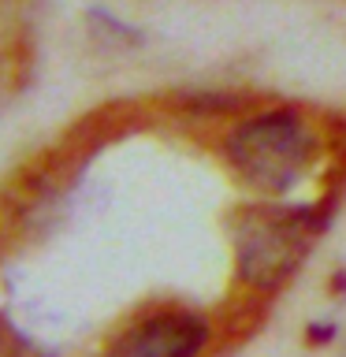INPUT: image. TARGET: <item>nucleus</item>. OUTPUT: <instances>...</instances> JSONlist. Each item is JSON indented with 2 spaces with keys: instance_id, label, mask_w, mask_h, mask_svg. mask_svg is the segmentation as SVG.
<instances>
[{
  "instance_id": "7ed1b4c3",
  "label": "nucleus",
  "mask_w": 346,
  "mask_h": 357,
  "mask_svg": "<svg viewBox=\"0 0 346 357\" xmlns=\"http://www.w3.org/2000/svg\"><path fill=\"white\" fill-rule=\"evenodd\" d=\"M209 342V324L197 312H156L134 324L108 357H197Z\"/></svg>"
},
{
  "instance_id": "20e7f679",
  "label": "nucleus",
  "mask_w": 346,
  "mask_h": 357,
  "mask_svg": "<svg viewBox=\"0 0 346 357\" xmlns=\"http://www.w3.org/2000/svg\"><path fill=\"white\" fill-rule=\"evenodd\" d=\"M0 357H45L41 346H33L30 339H22L15 328L0 324Z\"/></svg>"
},
{
  "instance_id": "f257e3e1",
  "label": "nucleus",
  "mask_w": 346,
  "mask_h": 357,
  "mask_svg": "<svg viewBox=\"0 0 346 357\" xmlns=\"http://www.w3.org/2000/svg\"><path fill=\"white\" fill-rule=\"evenodd\" d=\"M227 160L253 186L287 190L313 160V134L294 112H264L234 127L227 138Z\"/></svg>"
},
{
  "instance_id": "f03ea898",
  "label": "nucleus",
  "mask_w": 346,
  "mask_h": 357,
  "mask_svg": "<svg viewBox=\"0 0 346 357\" xmlns=\"http://www.w3.org/2000/svg\"><path fill=\"white\" fill-rule=\"evenodd\" d=\"M320 216L309 208H253L239 227V268L257 287H276L301 264L313 234L320 231Z\"/></svg>"
}]
</instances>
